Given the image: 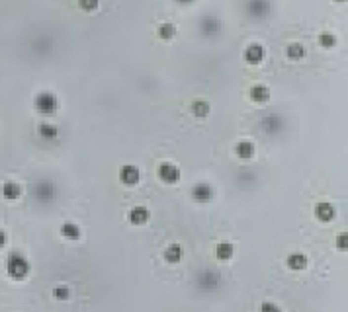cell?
Returning <instances> with one entry per match:
<instances>
[{
  "instance_id": "cell-24",
  "label": "cell",
  "mask_w": 348,
  "mask_h": 312,
  "mask_svg": "<svg viewBox=\"0 0 348 312\" xmlns=\"http://www.w3.org/2000/svg\"><path fill=\"white\" fill-rule=\"evenodd\" d=\"M156 33H158V37H160L162 41H168V39H172V37L176 35V26H174V24L164 22V24H160V26H158Z\"/></svg>"
},
{
  "instance_id": "cell-2",
  "label": "cell",
  "mask_w": 348,
  "mask_h": 312,
  "mask_svg": "<svg viewBox=\"0 0 348 312\" xmlns=\"http://www.w3.org/2000/svg\"><path fill=\"white\" fill-rule=\"evenodd\" d=\"M32 195L39 203H51L57 197V186L51 180H39L32 186Z\"/></svg>"
},
{
  "instance_id": "cell-13",
  "label": "cell",
  "mask_w": 348,
  "mask_h": 312,
  "mask_svg": "<svg viewBox=\"0 0 348 312\" xmlns=\"http://www.w3.org/2000/svg\"><path fill=\"white\" fill-rule=\"evenodd\" d=\"M266 57V49L260 45V43H252L245 49V61L250 62V64H258L262 62V59Z\"/></svg>"
},
{
  "instance_id": "cell-22",
  "label": "cell",
  "mask_w": 348,
  "mask_h": 312,
  "mask_svg": "<svg viewBox=\"0 0 348 312\" xmlns=\"http://www.w3.org/2000/svg\"><path fill=\"white\" fill-rule=\"evenodd\" d=\"M305 55H307V51H305V47H303L301 43H290V45L286 47V57H288L290 61H301Z\"/></svg>"
},
{
  "instance_id": "cell-6",
  "label": "cell",
  "mask_w": 348,
  "mask_h": 312,
  "mask_svg": "<svg viewBox=\"0 0 348 312\" xmlns=\"http://www.w3.org/2000/svg\"><path fill=\"white\" fill-rule=\"evenodd\" d=\"M284 119L278 115V113H270V115H266V117H262V121H260V127H262V131L264 133H268V135H278L282 129H284Z\"/></svg>"
},
{
  "instance_id": "cell-31",
  "label": "cell",
  "mask_w": 348,
  "mask_h": 312,
  "mask_svg": "<svg viewBox=\"0 0 348 312\" xmlns=\"http://www.w3.org/2000/svg\"><path fill=\"white\" fill-rule=\"evenodd\" d=\"M176 2H182V4H190V2H194V0H176Z\"/></svg>"
},
{
  "instance_id": "cell-29",
  "label": "cell",
  "mask_w": 348,
  "mask_h": 312,
  "mask_svg": "<svg viewBox=\"0 0 348 312\" xmlns=\"http://www.w3.org/2000/svg\"><path fill=\"white\" fill-rule=\"evenodd\" d=\"M258 311L260 312H282V309H280L278 305H274V303H262V305L258 307Z\"/></svg>"
},
{
  "instance_id": "cell-4",
  "label": "cell",
  "mask_w": 348,
  "mask_h": 312,
  "mask_svg": "<svg viewBox=\"0 0 348 312\" xmlns=\"http://www.w3.org/2000/svg\"><path fill=\"white\" fill-rule=\"evenodd\" d=\"M219 283H221V275L211 271V269H205V271H201L198 275V287L201 291H205V293L215 291L219 287Z\"/></svg>"
},
{
  "instance_id": "cell-12",
  "label": "cell",
  "mask_w": 348,
  "mask_h": 312,
  "mask_svg": "<svg viewBox=\"0 0 348 312\" xmlns=\"http://www.w3.org/2000/svg\"><path fill=\"white\" fill-rule=\"evenodd\" d=\"M335 215H337V209L333 207L331 203H327V201H321V203L315 205V217L321 222H331L335 218Z\"/></svg>"
},
{
  "instance_id": "cell-26",
  "label": "cell",
  "mask_w": 348,
  "mask_h": 312,
  "mask_svg": "<svg viewBox=\"0 0 348 312\" xmlns=\"http://www.w3.org/2000/svg\"><path fill=\"white\" fill-rule=\"evenodd\" d=\"M53 297L59 299V301H67L71 297V289L69 287H55L53 289Z\"/></svg>"
},
{
  "instance_id": "cell-11",
  "label": "cell",
  "mask_w": 348,
  "mask_h": 312,
  "mask_svg": "<svg viewBox=\"0 0 348 312\" xmlns=\"http://www.w3.org/2000/svg\"><path fill=\"white\" fill-rule=\"evenodd\" d=\"M249 98L254 104H266L270 100V88L264 84H254V86H250Z\"/></svg>"
},
{
  "instance_id": "cell-27",
  "label": "cell",
  "mask_w": 348,
  "mask_h": 312,
  "mask_svg": "<svg viewBox=\"0 0 348 312\" xmlns=\"http://www.w3.org/2000/svg\"><path fill=\"white\" fill-rule=\"evenodd\" d=\"M98 4H100V0H78L80 10H84V12H92V10H96Z\"/></svg>"
},
{
  "instance_id": "cell-21",
  "label": "cell",
  "mask_w": 348,
  "mask_h": 312,
  "mask_svg": "<svg viewBox=\"0 0 348 312\" xmlns=\"http://www.w3.org/2000/svg\"><path fill=\"white\" fill-rule=\"evenodd\" d=\"M164 260L168 263H178L182 260V246L180 244H170L166 250H164Z\"/></svg>"
},
{
  "instance_id": "cell-10",
  "label": "cell",
  "mask_w": 348,
  "mask_h": 312,
  "mask_svg": "<svg viewBox=\"0 0 348 312\" xmlns=\"http://www.w3.org/2000/svg\"><path fill=\"white\" fill-rule=\"evenodd\" d=\"M199 30H201V33H203L205 37H213V35L219 33V30H221V22H219L217 18L207 16V18H203V20L199 22Z\"/></svg>"
},
{
  "instance_id": "cell-15",
  "label": "cell",
  "mask_w": 348,
  "mask_h": 312,
  "mask_svg": "<svg viewBox=\"0 0 348 312\" xmlns=\"http://www.w3.org/2000/svg\"><path fill=\"white\" fill-rule=\"evenodd\" d=\"M286 265L294 271H303L307 265H309V260L305 254H290L288 260H286Z\"/></svg>"
},
{
  "instance_id": "cell-5",
  "label": "cell",
  "mask_w": 348,
  "mask_h": 312,
  "mask_svg": "<svg viewBox=\"0 0 348 312\" xmlns=\"http://www.w3.org/2000/svg\"><path fill=\"white\" fill-rule=\"evenodd\" d=\"M272 10V4L270 0H249L247 2V12L252 20H262L270 14Z\"/></svg>"
},
{
  "instance_id": "cell-14",
  "label": "cell",
  "mask_w": 348,
  "mask_h": 312,
  "mask_svg": "<svg viewBox=\"0 0 348 312\" xmlns=\"http://www.w3.org/2000/svg\"><path fill=\"white\" fill-rule=\"evenodd\" d=\"M151 218V213L147 207H133L129 211V222L139 226V224H145Z\"/></svg>"
},
{
  "instance_id": "cell-18",
  "label": "cell",
  "mask_w": 348,
  "mask_h": 312,
  "mask_svg": "<svg viewBox=\"0 0 348 312\" xmlns=\"http://www.w3.org/2000/svg\"><path fill=\"white\" fill-rule=\"evenodd\" d=\"M2 195H4V199H10V201L18 199V197L22 195L20 184H16V182H6V184L2 186Z\"/></svg>"
},
{
  "instance_id": "cell-25",
  "label": "cell",
  "mask_w": 348,
  "mask_h": 312,
  "mask_svg": "<svg viewBox=\"0 0 348 312\" xmlns=\"http://www.w3.org/2000/svg\"><path fill=\"white\" fill-rule=\"evenodd\" d=\"M319 45H321L323 49H333V47L337 45V35H333V33H329V31L321 33V35H319Z\"/></svg>"
},
{
  "instance_id": "cell-16",
  "label": "cell",
  "mask_w": 348,
  "mask_h": 312,
  "mask_svg": "<svg viewBox=\"0 0 348 312\" xmlns=\"http://www.w3.org/2000/svg\"><path fill=\"white\" fill-rule=\"evenodd\" d=\"M235 155L239 156V158H243V160H249L254 156V143L252 141H239L237 145H235Z\"/></svg>"
},
{
  "instance_id": "cell-32",
  "label": "cell",
  "mask_w": 348,
  "mask_h": 312,
  "mask_svg": "<svg viewBox=\"0 0 348 312\" xmlns=\"http://www.w3.org/2000/svg\"><path fill=\"white\" fill-rule=\"evenodd\" d=\"M335 2H347V0H335Z\"/></svg>"
},
{
  "instance_id": "cell-20",
  "label": "cell",
  "mask_w": 348,
  "mask_h": 312,
  "mask_svg": "<svg viewBox=\"0 0 348 312\" xmlns=\"http://www.w3.org/2000/svg\"><path fill=\"white\" fill-rule=\"evenodd\" d=\"M233 254H235V250H233V244H229V242H219L215 246V258L217 260L227 261L233 258Z\"/></svg>"
},
{
  "instance_id": "cell-7",
  "label": "cell",
  "mask_w": 348,
  "mask_h": 312,
  "mask_svg": "<svg viewBox=\"0 0 348 312\" xmlns=\"http://www.w3.org/2000/svg\"><path fill=\"white\" fill-rule=\"evenodd\" d=\"M180 168L178 166H174V164H170V162H162L160 166H158V178H160V182H164V184H176L178 180H180Z\"/></svg>"
},
{
  "instance_id": "cell-3",
  "label": "cell",
  "mask_w": 348,
  "mask_h": 312,
  "mask_svg": "<svg viewBox=\"0 0 348 312\" xmlns=\"http://www.w3.org/2000/svg\"><path fill=\"white\" fill-rule=\"evenodd\" d=\"M34 105H36V109H38L39 113H43V115H53V113L57 111V107H59V100H57L55 94H51V92H41V94L36 96Z\"/></svg>"
},
{
  "instance_id": "cell-30",
  "label": "cell",
  "mask_w": 348,
  "mask_h": 312,
  "mask_svg": "<svg viewBox=\"0 0 348 312\" xmlns=\"http://www.w3.org/2000/svg\"><path fill=\"white\" fill-rule=\"evenodd\" d=\"M6 246V234L0 230V248H4Z\"/></svg>"
},
{
  "instance_id": "cell-23",
  "label": "cell",
  "mask_w": 348,
  "mask_h": 312,
  "mask_svg": "<svg viewBox=\"0 0 348 312\" xmlns=\"http://www.w3.org/2000/svg\"><path fill=\"white\" fill-rule=\"evenodd\" d=\"M61 234L67 238V240H78L80 238V228L75 224V222H65L61 226Z\"/></svg>"
},
{
  "instance_id": "cell-17",
  "label": "cell",
  "mask_w": 348,
  "mask_h": 312,
  "mask_svg": "<svg viewBox=\"0 0 348 312\" xmlns=\"http://www.w3.org/2000/svg\"><path fill=\"white\" fill-rule=\"evenodd\" d=\"M190 111H192V115H194V117L203 119V117H207V115H209L211 105H209V102H205V100H194V102L190 104Z\"/></svg>"
},
{
  "instance_id": "cell-28",
  "label": "cell",
  "mask_w": 348,
  "mask_h": 312,
  "mask_svg": "<svg viewBox=\"0 0 348 312\" xmlns=\"http://www.w3.org/2000/svg\"><path fill=\"white\" fill-rule=\"evenodd\" d=\"M337 248H339L341 252H347L348 250V234L347 232H343V234L337 236Z\"/></svg>"
},
{
  "instance_id": "cell-1",
  "label": "cell",
  "mask_w": 348,
  "mask_h": 312,
  "mask_svg": "<svg viewBox=\"0 0 348 312\" xmlns=\"http://www.w3.org/2000/svg\"><path fill=\"white\" fill-rule=\"evenodd\" d=\"M6 269H8V275H10V277H14V279H24V277L30 273L32 265H30V261L24 258V254H20V252H10V254H8V260H6Z\"/></svg>"
},
{
  "instance_id": "cell-9",
  "label": "cell",
  "mask_w": 348,
  "mask_h": 312,
  "mask_svg": "<svg viewBox=\"0 0 348 312\" xmlns=\"http://www.w3.org/2000/svg\"><path fill=\"white\" fill-rule=\"evenodd\" d=\"M139 178H141V174H139V168H137V166H133V164L121 166V170H119V180H121L125 186H135V184L139 182Z\"/></svg>"
},
{
  "instance_id": "cell-19",
  "label": "cell",
  "mask_w": 348,
  "mask_h": 312,
  "mask_svg": "<svg viewBox=\"0 0 348 312\" xmlns=\"http://www.w3.org/2000/svg\"><path fill=\"white\" fill-rule=\"evenodd\" d=\"M38 135L43 139V141H55L59 137V129L53 125V123H41L38 127Z\"/></svg>"
},
{
  "instance_id": "cell-8",
  "label": "cell",
  "mask_w": 348,
  "mask_h": 312,
  "mask_svg": "<svg viewBox=\"0 0 348 312\" xmlns=\"http://www.w3.org/2000/svg\"><path fill=\"white\" fill-rule=\"evenodd\" d=\"M213 187L209 184H196L192 187V199L198 201V203H207L213 199Z\"/></svg>"
}]
</instances>
